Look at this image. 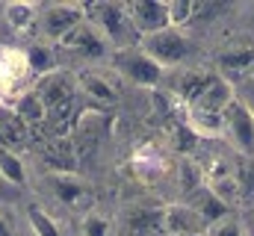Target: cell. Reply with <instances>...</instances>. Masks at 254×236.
<instances>
[{"instance_id":"6da1fadb","label":"cell","mask_w":254,"mask_h":236,"mask_svg":"<svg viewBox=\"0 0 254 236\" xmlns=\"http://www.w3.org/2000/svg\"><path fill=\"white\" fill-rule=\"evenodd\" d=\"M60 54L74 59V62H77L74 71H80V68H101V62L110 65V59H113L116 51H113V45L101 36V30L92 27V24L83 18L63 42L57 45V57H60Z\"/></svg>"},{"instance_id":"7a4b0ae2","label":"cell","mask_w":254,"mask_h":236,"mask_svg":"<svg viewBox=\"0 0 254 236\" xmlns=\"http://www.w3.org/2000/svg\"><path fill=\"white\" fill-rule=\"evenodd\" d=\"M83 15L92 27L101 30V36L113 45V51H125V48H136L139 36L127 18V6L116 3V0H98V3H86Z\"/></svg>"},{"instance_id":"3957f363","label":"cell","mask_w":254,"mask_h":236,"mask_svg":"<svg viewBox=\"0 0 254 236\" xmlns=\"http://www.w3.org/2000/svg\"><path fill=\"white\" fill-rule=\"evenodd\" d=\"M136 48L142 54H148L163 71L187 68L192 62V57H195V42L187 36V30H178V27H166L160 33L142 36Z\"/></svg>"},{"instance_id":"277c9868","label":"cell","mask_w":254,"mask_h":236,"mask_svg":"<svg viewBox=\"0 0 254 236\" xmlns=\"http://www.w3.org/2000/svg\"><path fill=\"white\" fill-rule=\"evenodd\" d=\"M110 68L116 71L119 80H127V83L142 86V89H160L163 80H166V71L148 57V54H142L139 48L116 51L113 59H110Z\"/></svg>"},{"instance_id":"5b68a950","label":"cell","mask_w":254,"mask_h":236,"mask_svg":"<svg viewBox=\"0 0 254 236\" xmlns=\"http://www.w3.org/2000/svg\"><path fill=\"white\" fill-rule=\"evenodd\" d=\"M48 195L77 219L89 210H95V192L77 172H54L48 175Z\"/></svg>"},{"instance_id":"8992f818","label":"cell","mask_w":254,"mask_h":236,"mask_svg":"<svg viewBox=\"0 0 254 236\" xmlns=\"http://www.w3.org/2000/svg\"><path fill=\"white\" fill-rule=\"evenodd\" d=\"M163 207L166 204H151V201H133L127 204L116 222L119 236H166L163 228Z\"/></svg>"},{"instance_id":"52a82bcc","label":"cell","mask_w":254,"mask_h":236,"mask_svg":"<svg viewBox=\"0 0 254 236\" xmlns=\"http://www.w3.org/2000/svg\"><path fill=\"white\" fill-rule=\"evenodd\" d=\"M33 92L39 95V101L45 104L48 113L80 101L77 74H74V68H65V65H60L57 71H51V74H45V77H39V80L33 83Z\"/></svg>"},{"instance_id":"ba28073f","label":"cell","mask_w":254,"mask_h":236,"mask_svg":"<svg viewBox=\"0 0 254 236\" xmlns=\"http://www.w3.org/2000/svg\"><path fill=\"white\" fill-rule=\"evenodd\" d=\"M83 18L86 15H83L80 3H48V6H39V24H36V30L42 33V42H48V45L57 48Z\"/></svg>"},{"instance_id":"9c48e42d","label":"cell","mask_w":254,"mask_h":236,"mask_svg":"<svg viewBox=\"0 0 254 236\" xmlns=\"http://www.w3.org/2000/svg\"><path fill=\"white\" fill-rule=\"evenodd\" d=\"M74 74H77V86H80L83 101H89L98 110L119 104V83H116L119 77L113 68H80Z\"/></svg>"},{"instance_id":"30bf717a","label":"cell","mask_w":254,"mask_h":236,"mask_svg":"<svg viewBox=\"0 0 254 236\" xmlns=\"http://www.w3.org/2000/svg\"><path fill=\"white\" fill-rule=\"evenodd\" d=\"M225 139L240 157H254V113L240 98H234V104L225 110Z\"/></svg>"},{"instance_id":"8fae6325","label":"cell","mask_w":254,"mask_h":236,"mask_svg":"<svg viewBox=\"0 0 254 236\" xmlns=\"http://www.w3.org/2000/svg\"><path fill=\"white\" fill-rule=\"evenodd\" d=\"M213 65H216L213 71L219 77H225L228 83H240L254 74V45L252 42H231L216 54Z\"/></svg>"},{"instance_id":"7c38bea8","label":"cell","mask_w":254,"mask_h":236,"mask_svg":"<svg viewBox=\"0 0 254 236\" xmlns=\"http://www.w3.org/2000/svg\"><path fill=\"white\" fill-rule=\"evenodd\" d=\"M127 18L136 30V36H151L169 27V6L166 0H127Z\"/></svg>"},{"instance_id":"4fadbf2b","label":"cell","mask_w":254,"mask_h":236,"mask_svg":"<svg viewBox=\"0 0 254 236\" xmlns=\"http://www.w3.org/2000/svg\"><path fill=\"white\" fill-rule=\"evenodd\" d=\"M42 163L48 166V175L54 172H77V148L71 136H45L42 139Z\"/></svg>"},{"instance_id":"5bb4252c","label":"cell","mask_w":254,"mask_h":236,"mask_svg":"<svg viewBox=\"0 0 254 236\" xmlns=\"http://www.w3.org/2000/svg\"><path fill=\"white\" fill-rule=\"evenodd\" d=\"M163 228H166V236H198L207 231L201 216L184 201H175V204L163 207Z\"/></svg>"},{"instance_id":"9a60e30c","label":"cell","mask_w":254,"mask_h":236,"mask_svg":"<svg viewBox=\"0 0 254 236\" xmlns=\"http://www.w3.org/2000/svg\"><path fill=\"white\" fill-rule=\"evenodd\" d=\"M0 148L15 151V154L33 148V130L15 116L9 107H0Z\"/></svg>"},{"instance_id":"2e32d148","label":"cell","mask_w":254,"mask_h":236,"mask_svg":"<svg viewBox=\"0 0 254 236\" xmlns=\"http://www.w3.org/2000/svg\"><path fill=\"white\" fill-rule=\"evenodd\" d=\"M3 27H9L15 36H27L36 30L39 24V6L36 3H27V0H15V3H6L3 6Z\"/></svg>"},{"instance_id":"e0dca14e","label":"cell","mask_w":254,"mask_h":236,"mask_svg":"<svg viewBox=\"0 0 254 236\" xmlns=\"http://www.w3.org/2000/svg\"><path fill=\"white\" fill-rule=\"evenodd\" d=\"M9 110L21 118V121L30 127V130H39V127H45L48 110H45V104L39 101V95H36L33 89H30V92H24V95H18V98L9 104Z\"/></svg>"},{"instance_id":"ac0fdd59","label":"cell","mask_w":254,"mask_h":236,"mask_svg":"<svg viewBox=\"0 0 254 236\" xmlns=\"http://www.w3.org/2000/svg\"><path fill=\"white\" fill-rule=\"evenodd\" d=\"M24 219H27V228L33 236H65V228L57 222V216L51 210H45L42 204H30L24 210Z\"/></svg>"},{"instance_id":"d6986e66","label":"cell","mask_w":254,"mask_h":236,"mask_svg":"<svg viewBox=\"0 0 254 236\" xmlns=\"http://www.w3.org/2000/svg\"><path fill=\"white\" fill-rule=\"evenodd\" d=\"M187 204H190L192 210H195V213L201 216V222H204L207 228H210L213 222H219L222 216L234 213V210H228V207H225V204H222V201H219V198H216V195H213L210 189H207V186H201V189H198V192L192 195L190 201H187Z\"/></svg>"},{"instance_id":"ffe728a7","label":"cell","mask_w":254,"mask_h":236,"mask_svg":"<svg viewBox=\"0 0 254 236\" xmlns=\"http://www.w3.org/2000/svg\"><path fill=\"white\" fill-rule=\"evenodd\" d=\"M24 54H27V62H30V74H33L36 80L60 68V65H57V48L48 45V42H42V39H36L33 45H27Z\"/></svg>"},{"instance_id":"44dd1931","label":"cell","mask_w":254,"mask_h":236,"mask_svg":"<svg viewBox=\"0 0 254 236\" xmlns=\"http://www.w3.org/2000/svg\"><path fill=\"white\" fill-rule=\"evenodd\" d=\"M0 180H3L6 186H18V189H24V186L30 183V177H27V166H24L21 154L0 148Z\"/></svg>"},{"instance_id":"7402d4cb","label":"cell","mask_w":254,"mask_h":236,"mask_svg":"<svg viewBox=\"0 0 254 236\" xmlns=\"http://www.w3.org/2000/svg\"><path fill=\"white\" fill-rule=\"evenodd\" d=\"M77 234L80 236H116V222L95 207V210H89V213H83L77 219Z\"/></svg>"},{"instance_id":"603a6c76","label":"cell","mask_w":254,"mask_h":236,"mask_svg":"<svg viewBox=\"0 0 254 236\" xmlns=\"http://www.w3.org/2000/svg\"><path fill=\"white\" fill-rule=\"evenodd\" d=\"M204 236H252L249 231V225L243 222V216H237V213H228V216H222L219 222H213Z\"/></svg>"},{"instance_id":"cb8c5ba5","label":"cell","mask_w":254,"mask_h":236,"mask_svg":"<svg viewBox=\"0 0 254 236\" xmlns=\"http://www.w3.org/2000/svg\"><path fill=\"white\" fill-rule=\"evenodd\" d=\"M237 186H240V204L254 207V157H240L237 163Z\"/></svg>"},{"instance_id":"d4e9b609","label":"cell","mask_w":254,"mask_h":236,"mask_svg":"<svg viewBox=\"0 0 254 236\" xmlns=\"http://www.w3.org/2000/svg\"><path fill=\"white\" fill-rule=\"evenodd\" d=\"M166 6H169V27L187 30V24H192V15H195L192 0H166Z\"/></svg>"},{"instance_id":"484cf974","label":"cell","mask_w":254,"mask_h":236,"mask_svg":"<svg viewBox=\"0 0 254 236\" xmlns=\"http://www.w3.org/2000/svg\"><path fill=\"white\" fill-rule=\"evenodd\" d=\"M0 236H15V228L9 225V219H6L3 210H0Z\"/></svg>"},{"instance_id":"4316f807","label":"cell","mask_w":254,"mask_h":236,"mask_svg":"<svg viewBox=\"0 0 254 236\" xmlns=\"http://www.w3.org/2000/svg\"><path fill=\"white\" fill-rule=\"evenodd\" d=\"M3 51H6V48H0V65H3Z\"/></svg>"},{"instance_id":"83f0119b","label":"cell","mask_w":254,"mask_h":236,"mask_svg":"<svg viewBox=\"0 0 254 236\" xmlns=\"http://www.w3.org/2000/svg\"><path fill=\"white\" fill-rule=\"evenodd\" d=\"M0 21H3V3H0Z\"/></svg>"},{"instance_id":"f1b7e54d","label":"cell","mask_w":254,"mask_h":236,"mask_svg":"<svg viewBox=\"0 0 254 236\" xmlns=\"http://www.w3.org/2000/svg\"><path fill=\"white\" fill-rule=\"evenodd\" d=\"M252 216H254V207H252Z\"/></svg>"},{"instance_id":"f546056e","label":"cell","mask_w":254,"mask_h":236,"mask_svg":"<svg viewBox=\"0 0 254 236\" xmlns=\"http://www.w3.org/2000/svg\"><path fill=\"white\" fill-rule=\"evenodd\" d=\"M198 236H204V234H198Z\"/></svg>"}]
</instances>
